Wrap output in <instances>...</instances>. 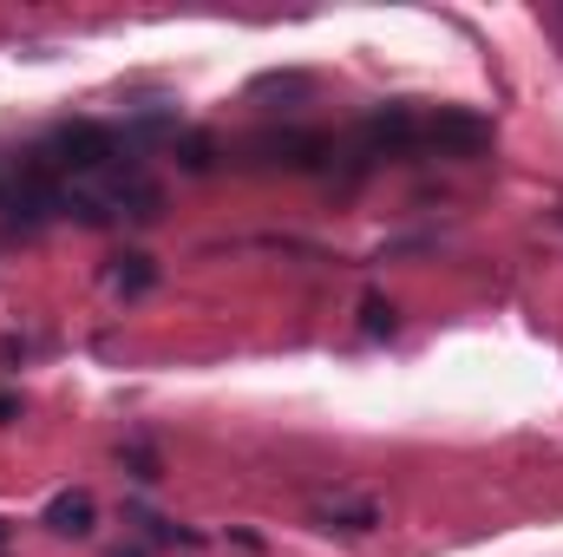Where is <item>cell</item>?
Here are the masks:
<instances>
[{
  "label": "cell",
  "mask_w": 563,
  "mask_h": 557,
  "mask_svg": "<svg viewBox=\"0 0 563 557\" xmlns=\"http://www.w3.org/2000/svg\"><path fill=\"white\" fill-rule=\"evenodd\" d=\"M40 157L59 164V171H106V164H119V132H106V125H59Z\"/></svg>",
  "instance_id": "6da1fadb"
},
{
  "label": "cell",
  "mask_w": 563,
  "mask_h": 557,
  "mask_svg": "<svg viewBox=\"0 0 563 557\" xmlns=\"http://www.w3.org/2000/svg\"><path fill=\"white\" fill-rule=\"evenodd\" d=\"M426 144L459 151V157H478V151L492 144V125L472 119V112H432V119H426Z\"/></svg>",
  "instance_id": "7a4b0ae2"
},
{
  "label": "cell",
  "mask_w": 563,
  "mask_h": 557,
  "mask_svg": "<svg viewBox=\"0 0 563 557\" xmlns=\"http://www.w3.org/2000/svg\"><path fill=\"white\" fill-rule=\"evenodd\" d=\"M250 151L269 157V164H288V171H314V164L328 157V144L308 139V132H269V139H256Z\"/></svg>",
  "instance_id": "3957f363"
},
{
  "label": "cell",
  "mask_w": 563,
  "mask_h": 557,
  "mask_svg": "<svg viewBox=\"0 0 563 557\" xmlns=\"http://www.w3.org/2000/svg\"><path fill=\"white\" fill-rule=\"evenodd\" d=\"M314 525L321 532H374L380 525V505L374 499H321L314 505Z\"/></svg>",
  "instance_id": "277c9868"
},
{
  "label": "cell",
  "mask_w": 563,
  "mask_h": 557,
  "mask_svg": "<svg viewBox=\"0 0 563 557\" xmlns=\"http://www.w3.org/2000/svg\"><path fill=\"white\" fill-rule=\"evenodd\" d=\"M92 518H99L92 492H53V499H46V525H53L59 538H86V532H92Z\"/></svg>",
  "instance_id": "5b68a950"
},
{
  "label": "cell",
  "mask_w": 563,
  "mask_h": 557,
  "mask_svg": "<svg viewBox=\"0 0 563 557\" xmlns=\"http://www.w3.org/2000/svg\"><path fill=\"white\" fill-rule=\"evenodd\" d=\"M413 139H420V125H413L400 106H394V112H374V119L361 125V144H367V151H407Z\"/></svg>",
  "instance_id": "8992f818"
},
{
  "label": "cell",
  "mask_w": 563,
  "mask_h": 557,
  "mask_svg": "<svg viewBox=\"0 0 563 557\" xmlns=\"http://www.w3.org/2000/svg\"><path fill=\"white\" fill-rule=\"evenodd\" d=\"M394 328H400V321H394V308H387L380 295H367V302H361V335H367V341H387Z\"/></svg>",
  "instance_id": "52a82bcc"
},
{
  "label": "cell",
  "mask_w": 563,
  "mask_h": 557,
  "mask_svg": "<svg viewBox=\"0 0 563 557\" xmlns=\"http://www.w3.org/2000/svg\"><path fill=\"white\" fill-rule=\"evenodd\" d=\"M119 295H144V288H151V282H157V270H151V256H125V263H119Z\"/></svg>",
  "instance_id": "ba28073f"
},
{
  "label": "cell",
  "mask_w": 563,
  "mask_h": 557,
  "mask_svg": "<svg viewBox=\"0 0 563 557\" xmlns=\"http://www.w3.org/2000/svg\"><path fill=\"white\" fill-rule=\"evenodd\" d=\"M256 92H308V79L301 73H269V79H256Z\"/></svg>",
  "instance_id": "9c48e42d"
},
{
  "label": "cell",
  "mask_w": 563,
  "mask_h": 557,
  "mask_svg": "<svg viewBox=\"0 0 563 557\" xmlns=\"http://www.w3.org/2000/svg\"><path fill=\"white\" fill-rule=\"evenodd\" d=\"M184 171H210V139H184Z\"/></svg>",
  "instance_id": "30bf717a"
},
{
  "label": "cell",
  "mask_w": 563,
  "mask_h": 557,
  "mask_svg": "<svg viewBox=\"0 0 563 557\" xmlns=\"http://www.w3.org/2000/svg\"><path fill=\"white\" fill-rule=\"evenodd\" d=\"M0 545H7V525H0Z\"/></svg>",
  "instance_id": "8fae6325"
}]
</instances>
